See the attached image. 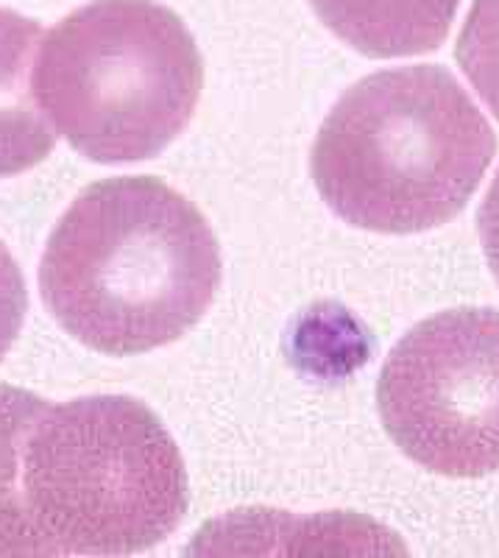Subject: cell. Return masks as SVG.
<instances>
[{"mask_svg": "<svg viewBox=\"0 0 499 558\" xmlns=\"http://www.w3.org/2000/svg\"><path fill=\"white\" fill-rule=\"evenodd\" d=\"M313 12L341 43L368 59L438 51L461 0H311Z\"/></svg>", "mask_w": 499, "mask_h": 558, "instance_id": "6", "label": "cell"}, {"mask_svg": "<svg viewBox=\"0 0 499 558\" xmlns=\"http://www.w3.org/2000/svg\"><path fill=\"white\" fill-rule=\"evenodd\" d=\"M28 311V293L23 271L14 263L12 252L0 243V361L17 341L20 327Z\"/></svg>", "mask_w": 499, "mask_h": 558, "instance_id": "10", "label": "cell"}, {"mask_svg": "<svg viewBox=\"0 0 499 558\" xmlns=\"http://www.w3.org/2000/svg\"><path fill=\"white\" fill-rule=\"evenodd\" d=\"M477 227H480V243H483V252H486V260L499 282V171L497 177H494L491 187H488L486 198H483L480 204Z\"/></svg>", "mask_w": 499, "mask_h": 558, "instance_id": "11", "label": "cell"}, {"mask_svg": "<svg viewBox=\"0 0 499 558\" xmlns=\"http://www.w3.org/2000/svg\"><path fill=\"white\" fill-rule=\"evenodd\" d=\"M45 32L37 20L0 7V177L39 166L57 129L34 96V59Z\"/></svg>", "mask_w": 499, "mask_h": 558, "instance_id": "7", "label": "cell"}, {"mask_svg": "<svg viewBox=\"0 0 499 558\" xmlns=\"http://www.w3.org/2000/svg\"><path fill=\"white\" fill-rule=\"evenodd\" d=\"M377 405L393 445L424 470L499 472V311L458 307L416 324L386 357Z\"/></svg>", "mask_w": 499, "mask_h": 558, "instance_id": "5", "label": "cell"}, {"mask_svg": "<svg viewBox=\"0 0 499 558\" xmlns=\"http://www.w3.org/2000/svg\"><path fill=\"white\" fill-rule=\"evenodd\" d=\"M221 248L171 184L118 177L64 209L39 263V291L62 330L104 355L173 343L209 311Z\"/></svg>", "mask_w": 499, "mask_h": 558, "instance_id": "1", "label": "cell"}, {"mask_svg": "<svg viewBox=\"0 0 499 558\" xmlns=\"http://www.w3.org/2000/svg\"><path fill=\"white\" fill-rule=\"evenodd\" d=\"M48 402L26 388L0 386V558L53 556L23 500V445Z\"/></svg>", "mask_w": 499, "mask_h": 558, "instance_id": "8", "label": "cell"}, {"mask_svg": "<svg viewBox=\"0 0 499 558\" xmlns=\"http://www.w3.org/2000/svg\"><path fill=\"white\" fill-rule=\"evenodd\" d=\"M497 154L486 114L441 64L379 70L343 93L313 143L327 207L352 227L413 235L461 216Z\"/></svg>", "mask_w": 499, "mask_h": 558, "instance_id": "2", "label": "cell"}, {"mask_svg": "<svg viewBox=\"0 0 499 558\" xmlns=\"http://www.w3.org/2000/svg\"><path fill=\"white\" fill-rule=\"evenodd\" d=\"M23 500L53 556H132L184 520L187 472L151 408L82 397L48 405L28 430Z\"/></svg>", "mask_w": 499, "mask_h": 558, "instance_id": "4", "label": "cell"}, {"mask_svg": "<svg viewBox=\"0 0 499 558\" xmlns=\"http://www.w3.org/2000/svg\"><path fill=\"white\" fill-rule=\"evenodd\" d=\"M458 68L499 121V0H472L455 45Z\"/></svg>", "mask_w": 499, "mask_h": 558, "instance_id": "9", "label": "cell"}, {"mask_svg": "<svg viewBox=\"0 0 499 558\" xmlns=\"http://www.w3.org/2000/svg\"><path fill=\"white\" fill-rule=\"evenodd\" d=\"M204 59L173 9L157 0H89L45 34L34 96L82 157L151 159L187 129Z\"/></svg>", "mask_w": 499, "mask_h": 558, "instance_id": "3", "label": "cell"}]
</instances>
